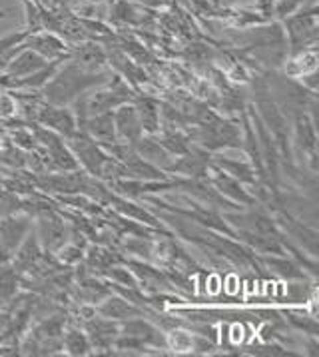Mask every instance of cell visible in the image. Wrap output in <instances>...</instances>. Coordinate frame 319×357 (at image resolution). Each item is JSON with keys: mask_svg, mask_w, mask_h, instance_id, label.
<instances>
[{"mask_svg": "<svg viewBox=\"0 0 319 357\" xmlns=\"http://www.w3.org/2000/svg\"><path fill=\"white\" fill-rule=\"evenodd\" d=\"M112 78L108 72L86 70L80 64L70 60L64 68H59L56 74L42 86L44 100L54 106H66L74 102L80 94L88 92L94 86L106 84Z\"/></svg>", "mask_w": 319, "mask_h": 357, "instance_id": "cell-1", "label": "cell"}, {"mask_svg": "<svg viewBox=\"0 0 319 357\" xmlns=\"http://www.w3.org/2000/svg\"><path fill=\"white\" fill-rule=\"evenodd\" d=\"M286 20V32H288V50L290 56L307 50V48H316L318 46V4L316 0H311L309 8L302 6L295 15L283 18Z\"/></svg>", "mask_w": 319, "mask_h": 357, "instance_id": "cell-2", "label": "cell"}, {"mask_svg": "<svg viewBox=\"0 0 319 357\" xmlns=\"http://www.w3.org/2000/svg\"><path fill=\"white\" fill-rule=\"evenodd\" d=\"M34 124H40L46 128L54 130L56 134H60L62 138H70L76 132V118L70 110H66L64 106H54L48 104L46 100H40L34 108V116H32ZM30 122V124H32Z\"/></svg>", "mask_w": 319, "mask_h": 357, "instance_id": "cell-3", "label": "cell"}, {"mask_svg": "<svg viewBox=\"0 0 319 357\" xmlns=\"http://www.w3.org/2000/svg\"><path fill=\"white\" fill-rule=\"evenodd\" d=\"M22 48H30L34 52H38L48 62L50 60H70V46L66 40H62L59 34L54 32H32L24 38V43L20 44Z\"/></svg>", "mask_w": 319, "mask_h": 357, "instance_id": "cell-4", "label": "cell"}, {"mask_svg": "<svg viewBox=\"0 0 319 357\" xmlns=\"http://www.w3.org/2000/svg\"><path fill=\"white\" fill-rule=\"evenodd\" d=\"M38 218V240L44 250L56 252L60 245L66 243V224L64 220L56 214V210H46L42 214L36 215Z\"/></svg>", "mask_w": 319, "mask_h": 357, "instance_id": "cell-5", "label": "cell"}, {"mask_svg": "<svg viewBox=\"0 0 319 357\" xmlns=\"http://www.w3.org/2000/svg\"><path fill=\"white\" fill-rule=\"evenodd\" d=\"M84 333L92 349H112L114 340L120 333V328L110 317H96V314L84 317Z\"/></svg>", "mask_w": 319, "mask_h": 357, "instance_id": "cell-6", "label": "cell"}, {"mask_svg": "<svg viewBox=\"0 0 319 357\" xmlns=\"http://www.w3.org/2000/svg\"><path fill=\"white\" fill-rule=\"evenodd\" d=\"M30 229H32L30 215L13 214L6 215V218H0V243L13 256L15 250L26 238V234H29Z\"/></svg>", "mask_w": 319, "mask_h": 357, "instance_id": "cell-7", "label": "cell"}, {"mask_svg": "<svg viewBox=\"0 0 319 357\" xmlns=\"http://www.w3.org/2000/svg\"><path fill=\"white\" fill-rule=\"evenodd\" d=\"M114 118V128H116V138H120L122 142L136 144L142 136H144V130L140 124V118L136 114V108L134 104H122L118 106L116 112H112Z\"/></svg>", "mask_w": 319, "mask_h": 357, "instance_id": "cell-8", "label": "cell"}, {"mask_svg": "<svg viewBox=\"0 0 319 357\" xmlns=\"http://www.w3.org/2000/svg\"><path fill=\"white\" fill-rule=\"evenodd\" d=\"M42 245H40V240H38V236H36V231H32L30 229L29 234H26V238L20 242V245L15 250V259H13V266L16 268V272L20 273H29L36 264H38V259L42 257Z\"/></svg>", "mask_w": 319, "mask_h": 357, "instance_id": "cell-9", "label": "cell"}, {"mask_svg": "<svg viewBox=\"0 0 319 357\" xmlns=\"http://www.w3.org/2000/svg\"><path fill=\"white\" fill-rule=\"evenodd\" d=\"M120 333L134 335L140 342H144L146 345H152V347H158V349H170L168 347V337L156 326H152L150 321H144V319L132 317V319H128V324H124L120 328Z\"/></svg>", "mask_w": 319, "mask_h": 357, "instance_id": "cell-10", "label": "cell"}, {"mask_svg": "<svg viewBox=\"0 0 319 357\" xmlns=\"http://www.w3.org/2000/svg\"><path fill=\"white\" fill-rule=\"evenodd\" d=\"M90 134L96 142L104 146V144L116 142V128H114V118H112V110L110 112H102V114L88 116L86 120L78 126Z\"/></svg>", "mask_w": 319, "mask_h": 357, "instance_id": "cell-11", "label": "cell"}, {"mask_svg": "<svg viewBox=\"0 0 319 357\" xmlns=\"http://www.w3.org/2000/svg\"><path fill=\"white\" fill-rule=\"evenodd\" d=\"M46 64H48V60L44 56H40L38 52L20 46V50H18L15 56H13V60L8 62L4 74H8V76H13V78H22V76L32 74V72L40 70Z\"/></svg>", "mask_w": 319, "mask_h": 357, "instance_id": "cell-12", "label": "cell"}, {"mask_svg": "<svg viewBox=\"0 0 319 357\" xmlns=\"http://www.w3.org/2000/svg\"><path fill=\"white\" fill-rule=\"evenodd\" d=\"M70 60L80 64L86 70H96V68H100L108 62V56H106V50L102 48L100 44L84 40V43L70 46Z\"/></svg>", "mask_w": 319, "mask_h": 357, "instance_id": "cell-13", "label": "cell"}, {"mask_svg": "<svg viewBox=\"0 0 319 357\" xmlns=\"http://www.w3.org/2000/svg\"><path fill=\"white\" fill-rule=\"evenodd\" d=\"M132 146L136 148V152L140 154L142 160L150 162L152 166H156L160 170H166V168L174 162L172 154H170V152L158 142V138H154V136H142L138 142L132 144Z\"/></svg>", "mask_w": 319, "mask_h": 357, "instance_id": "cell-14", "label": "cell"}, {"mask_svg": "<svg viewBox=\"0 0 319 357\" xmlns=\"http://www.w3.org/2000/svg\"><path fill=\"white\" fill-rule=\"evenodd\" d=\"M110 18L118 24H128V26H144L152 22V13L140 8L130 0H116L114 8L110 10Z\"/></svg>", "mask_w": 319, "mask_h": 357, "instance_id": "cell-15", "label": "cell"}, {"mask_svg": "<svg viewBox=\"0 0 319 357\" xmlns=\"http://www.w3.org/2000/svg\"><path fill=\"white\" fill-rule=\"evenodd\" d=\"M134 108H136V114L140 118V124L142 130L148 136H156L160 132V124H162V118H160V102H156L150 96H134Z\"/></svg>", "mask_w": 319, "mask_h": 357, "instance_id": "cell-16", "label": "cell"}, {"mask_svg": "<svg viewBox=\"0 0 319 357\" xmlns=\"http://www.w3.org/2000/svg\"><path fill=\"white\" fill-rule=\"evenodd\" d=\"M208 168H210V160L203 156L202 152H192L189 150L188 154H184L180 160L174 158V162L164 172H170V174L176 172V174L188 176L192 180H198V178H203L208 174Z\"/></svg>", "mask_w": 319, "mask_h": 357, "instance_id": "cell-17", "label": "cell"}, {"mask_svg": "<svg viewBox=\"0 0 319 357\" xmlns=\"http://www.w3.org/2000/svg\"><path fill=\"white\" fill-rule=\"evenodd\" d=\"M295 142L297 148L304 152L305 156L311 160L316 168V148H318V136H316V122L307 114H297L295 122Z\"/></svg>", "mask_w": 319, "mask_h": 357, "instance_id": "cell-18", "label": "cell"}, {"mask_svg": "<svg viewBox=\"0 0 319 357\" xmlns=\"http://www.w3.org/2000/svg\"><path fill=\"white\" fill-rule=\"evenodd\" d=\"M96 314L104 315V317H110V319H132V317H142L144 315V310L134 305L130 301L122 300V298H116V296H108L104 298V303L96 305L94 307Z\"/></svg>", "mask_w": 319, "mask_h": 357, "instance_id": "cell-19", "label": "cell"}, {"mask_svg": "<svg viewBox=\"0 0 319 357\" xmlns=\"http://www.w3.org/2000/svg\"><path fill=\"white\" fill-rule=\"evenodd\" d=\"M106 56L110 60V64L116 68L132 86H138L142 84L148 80V76H146V72L136 64V62H132L130 56L124 52V50H120L116 44H114V50H110V52H106Z\"/></svg>", "mask_w": 319, "mask_h": 357, "instance_id": "cell-20", "label": "cell"}, {"mask_svg": "<svg viewBox=\"0 0 319 357\" xmlns=\"http://www.w3.org/2000/svg\"><path fill=\"white\" fill-rule=\"evenodd\" d=\"M212 184L214 188L221 192V196L224 198H230L233 202H240V204H246V206H251L254 204V198L247 194L244 188L240 186V182L232 178V176H228L226 172L221 170H216V176L212 178Z\"/></svg>", "mask_w": 319, "mask_h": 357, "instance_id": "cell-21", "label": "cell"}, {"mask_svg": "<svg viewBox=\"0 0 319 357\" xmlns=\"http://www.w3.org/2000/svg\"><path fill=\"white\" fill-rule=\"evenodd\" d=\"M20 286V273L16 272V268L6 261L0 264V305H8V301L18 294Z\"/></svg>", "mask_w": 319, "mask_h": 357, "instance_id": "cell-22", "label": "cell"}, {"mask_svg": "<svg viewBox=\"0 0 319 357\" xmlns=\"http://www.w3.org/2000/svg\"><path fill=\"white\" fill-rule=\"evenodd\" d=\"M216 168L221 172H226L228 176L235 178L238 182H247V184H256V172L254 168L246 164V162H240V160H232V158H216L214 160Z\"/></svg>", "mask_w": 319, "mask_h": 357, "instance_id": "cell-23", "label": "cell"}, {"mask_svg": "<svg viewBox=\"0 0 319 357\" xmlns=\"http://www.w3.org/2000/svg\"><path fill=\"white\" fill-rule=\"evenodd\" d=\"M62 349L68 356H90L92 354V345L88 342V335L84 331H80V329L76 328L64 329Z\"/></svg>", "mask_w": 319, "mask_h": 357, "instance_id": "cell-24", "label": "cell"}, {"mask_svg": "<svg viewBox=\"0 0 319 357\" xmlns=\"http://www.w3.org/2000/svg\"><path fill=\"white\" fill-rule=\"evenodd\" d=\"M316 70H318V52H316V48H307V50L293 54L290 62H288V68H286V72L293 78H299L304 74Z\"/></svg>", "mask_w": 319, "mask_h": 357, "instance_id": "cell-25", "label": "cell"}, {"mask_svg": "<svg viewBox=\"0 0 319 357\" xmlns=\"http://www.w3.org/2000/svg\"><path fill=\"white\" fill-rule=\"evenodd\" d=\"M22 212V198L8 188L0 186V218Z\"/></svg>", "mask_w": 319, "mask_h": 357, "instance_id": "cell-26", "label": "cell"}, {"mask_svg": "<svg viewBox=\"0 0 319 357\" xmlns=\"http://www.w3.org/2000/svg\"><path fill=\"white\" fill-rule=\"evenodd\" d=\"M263 261L274 270V272H277L279 275H283V278H290V280H293V278H305V273L293 264V261H290V259H286V257H263Z\"/></svg>", "mask_w": 319, "mask_h": 357, "instance_id": "cell-27", "label": "cell"}, {"mask_svg": "<svg viewBox=\"0 0 319 357\" xmlns=\"http://www.w3.org/2000/svg\"><path fill=\"white\" fill-rule=\"evenodd\" d=\"M24 8H26V30H29L30 34H32V32H40V30H44L42 15H40V4L24 0Z\"/></svg>", "mask_w": 319, "mask_h": 357, "instance_id": "cell-28", "label": "cell"}, {"mask_svg": "<svg viewBox=\"0 0 319 357\" xmlns=\"http://www.w3.org/2000/svg\"><path fill=\"white\" fill-rule=\"evenodd\" d=\"M104 273L112 280V282H116V286H128L132 289V287H138V280H136V275L132 272H128V270H124V268H118V266H110L108 270H104Z\"/></svg>", "mask_w": 319, "mask_h": 357, "instance_id": "cell-29", "label": "cell"}, {"mask_svg": "<svg viewBox=\"0 0 319 357\" xmlns=\"http://www.w3.org/2000/svg\"><path fill=\"white\" fill-rule=\"evenodd\" d=\"M307 0H277V4H274V13L279 18H288V16L295 15L302 6H305Z\"/></svg>", "mask_w": 319, "mask_h": 357, "instance_id": "cell-30", "label": "cell"}, {"mask_svg": "<svg viewBox=\"0 0 319 357\" xmlns=\"http://www.w3.org/2000/svg\"><path fill=\"white\" fill-rule=\"evenodd\" d=\"M18 110V102L13 94L0 92V118L2 120H13Z\"/></svg>", "mask_w": 319, "mask_h": 357, "instance_id": "cell-31", "label": "cell"}, {"mask_svg": "<svg viewBox=\"0 0 319 357\" xmlns=\"http://www.w3.org/2000/svg\"><path fill=\"white\" fill-rule=\"evenodd\" d=\"M29 34V30H20V32L8 34V36H2V38H0V54H4V52H8L10 48H15L18 44L24 43V38H26Z\"/></svg>", "mask_w": 319, "mask_h": 357, "instance_id": "cell-32", "label": "cell"}, {"mask_svg": "<svg viewBox=\"0 0 319 357\" xmlns=\"http://www.w3.org/2000/svg\"><path fill=\"white\" fill-rule=\"evenodd\" d=\"M168 347H176L178 351H192V333L174 331V337L168 340Z\"/></svg>", "mask_w": 319, "mask_h": 357, "instance_id": "cell-33", "label": "cell"}, {"mask_svg": "<svg viewBox=\"0 0 319 357\" xmlns=\"http://www.w3.org/2000/svg\"><path fill=\"white\" fill-rule=\"evenodd\" d=\"M142 6H148V8H160V6H168L170 0H138Z\"/></svg>", "mask_w": 319, "mask_h": 357, "instance_id": "cell-34", "label": "cell"}, {"mask_svg": "<svg viewBox=\"0 0 319 357\" xmlns=\"http://www.w3.org/2000/svg\"><path fill=\"white\" fill-rule=\"evenodd\" d=\"M10 259H13V256H10V254L6 252V248L0 243V264H6V261H10Z\"/></svg>", "mask_w": 319, "mask_h": 357, "instance_id": "cell-35", "label": "cell"}, {"mask_svg": "<svg viewBox=\"0 0 319 357\" xmlns=\"http://www.w3.org/2000/svg\"><path fill=\"white\" fill-rule=\"evenodd\" d=\"M13 13V8H6V10H0V18H4V16H8Z\"/></svg>", "mask_w": 319, "mask_h": 357, "instance_id": "cell-36", "label": "cell"}, {"mask_svg": "<svg viewBox=\"0 0 319 357\" xmlns=\"http://www.w3.org/2000/svg\"><path fill=\"white\" fill-rule=\"evenodd\" d=\"M29 2H36V4H40V0H29Z\"/></svg>", "mask_w": 319, "mask_h": 357, "instance_id": "cell-37", "label": "cell"}, {"mask_svg": "<svg viewBox=\"0 0 319 357\" xmlns=\"http://www.w3.org/2000/svg\"><path fill=\"white\" fill-rule=\"evenodd\" d=\"M0 150H2V142H0Z\"/></svg>", "mask_w": 319, "mask_h": 357, "instance_id": "cell-38", "label": "cell"}]
</instances>
